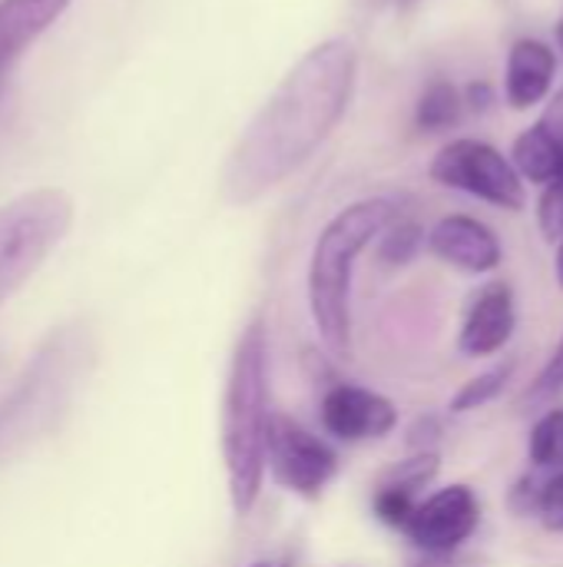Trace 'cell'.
I'll list each match as a JSON object with an SVG mask.
<instances>
[{
	"label": "cell",
	"instance_id": "1",
	"mask_svg": "<svg viewBox=\"0 0 563 567\" xmlns=\"http://www.w3.org/2000/svg\"><path fill=\"white\" fill-rule=\"evenodd\" d=\"M358 50L345 37L315 43L269 93L222 169V193L249 206L302 169L348 113Z\"/></svg>",
	"mask_w": 563,
	"mask_h": 567
},
{
	"label": "cell",
	"instance_id": "2",
	"mask_svg": "<svg viewBox=\"0 0 563 567\" xmlns=\"http://www.w3.org/2000/svg\"><path fill=\"white\" fill-rule=\"evenodd\" d=\"M90 362L93 339L83 326H60L37 346L20 379L0 399V465L33 449L60 425Z\"/></svg>",
	"mask_w": 563,
	"mask_h": 567
},
{
	"label": "cell",
	"instance_id": "3",
	"mask_svg": "<svg viewBox=\"0 0 563 567\" xmlns=\"http://www.w3.org/2000/svg\"><path fill=\"white\" fill-rule=\"evenodd\" d=\"M269 422V332L265 319L256 316L236 342L222 399V458L229 498L239 518H246L256 508L265 482Z\"/></svg>",
	"mask_w": 563,
	"mask_h": 567
},
{
	"label": "cell",
	"instance_id": "4",
	"mask_svg": "<svg viewBox=\"0 0 563 567\" xmlns=\"http://www.w3.org/2000/svg\"><path fill=\"white\" fill-rule=\"evenodd\" d=\"M398 216V206L385 196L358 199L338 209L315 239L309 259V309L319 339L332 355H352V282L358 256L382 236Z\"/></svg>",
	"mask_w": 563,
	"mask_h": 567
},
{
	"label": "cell",
	"instance_id": "5",
	"mask_svg": "<svg viewBox=\"0 0 563 567\" xmlns=\"http://www.w3.org/2000/svg\"><path fill=\"white\" fill-rule=\"evenodd\" d=\"M76 206L66 189L37 186L0 206V309L66 239Z\"/></svg>",
	"mask_w": 563,
	"mask_h": 567
},
{
	"label": "cell",
	"instance_id": "6",
	"mask_svg": "<svg viewBox=\"0 0 563 567\" xmlns=\"http://www.w3.org/2000/svg\"><path fill=\"white\" fill-rule=\"evenodd\" d=\"M428 173H431V179L438 186L468 193V196L484 199V203H491L498 209H508V213L524 209V179H521V173L514 169V163L501 150H494L484 140L465 136V140L445 143L435 153Z\"/></svg>",
	"mask_w": 563,
	"mask_h": 567
},
{
	"label": "cell",
	"instance_id": "7",
	"mask_svg": "<svg viewBox=\"0 0 563 567\" xmlns=\"http://www.w3.org/2000/svg\"><path fill=\"white\" fill-rule=\"evenodd\" d=\"M265 468L285 492L319 498L338 472V455L329 442L302 429L289 415H272L265 439Z\"/></svg>",
	"mask_w": 563,
	"mask_h": 567
},
{
	"label": "cell",
	"instance_id": "8",
	"mask_svg": "<svg viewBox=\"0 0 563 567\" xmlns=\"http://www.w3.org/2000/svg\"><path fill=\"white\" fill-rule=\"evenodd\" d=\"M481 525V502L468 485H448L415 505L408 525L402 528L408 542L435 558L458 551Z\"/></svg>",
	"mask_w": 563,
	"mask_h": 567
},
{
	"label": "cell",
	"instance_id": "9",
	"mask_svg": "<svg viewBox=\"0 0 563 567\" xmlns=\"http://www.w3.org/2000/svg\"><path fill=\"white\" fill-rule=\"evenodd\" d=\"M319 419H322V429L338 442H375L395 432L398 409L392 399L372 389L338 382L322 395Z\"/></svg>",
	"mask_w": 563,
	"mask_h": 567
},
{
	"label": "cell",
	"instance_id": "10",
	"mask_svg": "<svg viewBox=\"0 0 563 567\" xmlns=\"http://www.w3.org/2000/svg\"><path fill=\"white\" fill-rule=\"evenodd\" d=\"M428 249L441 262H448L468 276L494 272L501 266V256H504L498 233L491 226H484L481 219L465 216V213L438 219L428 233Z\"/></svg>",
	"mask_w": 563,
	"mask_h": 567
},
{
	"label": "cell",
	"instance_id": "11",
	"mask_svg": "<svg viewBox=\"0 0 563 567\" xmlns=\"http://www.w3.org/2000/svg\"><path fill=\"white\" fill-rule=\"evenodd\" d=\"M518 329V302L508 282H491L484 286L475 302L465 312L461 332H458V349L468 359H488L498 355Z\"/></svg>",
	"mask_w": 563,
	"mask_h": 567
},
{
	"label": "cell",
	"instance_id": "12",
	"mask_svg": "<svg viewBox=\"0 0 563 567\" xmlns=\"http://www.w3.org/2000/svg\"><path fill=\"white\" fill-rule=\"evenodd\" d=\"M73 0H0V96L17 60L70 10Z\"/></svg>",
	"mask_w": 563,
	"mask_h": 567
},
{
	"label": "cell",
	"instance_id": "13",
	"mask_svg": "<svg viewBox=\"0 0 563 567\" xmlns=\"http://www.w3.org/2000/svg\"><path fill=\"white\" fill-rule=\"evenodd\" d=\"M557 56L548 43L541 40H518L508 56V73H504V93L514 110H528L541 103L554 83Z\"/></svg>",
	"mask_w": 563,
	"mask_h": 567
},
{
	"label": "cell",
	"instance_id": "14",
	"mask_svg": "<svg viewBox=\"0 0 563 567\" xmlns=\"http://www.w3.org/2000/svg\"><path fill=\"white\" fill-rule=\"evenodd\" d=\"M511 163L521 173V179H531V183H541L544 186L557 173H563V150L557 143H551L538 126H531V130H524L514 140Z\"/></svg>",
	"mask_w": 563,
	"mask_h": 567
},
{
	"label": "cell",
	"instance_id": "15",
	"mask_svg": "<svg viewBox=\"0 0 563 567\" xmlns=\"http://www.w3.org/2000/svg\"><path fill=\"white\" fill-rule=\"evenodd\" d=\"M465 116V96L451 80H431L415 106V126L421 133H445Z\"/></svg>",
	"mask_w": 563,
	"mask_h": 567
},
{
	"label": "cell",
	"instance_id": "16",
	"mask_svg": "<svg viewBox=\"0 0 563 567\" xmlns=\"http://www.w3.org/2000/svg\"><path fill=\"white\" fill-rule=\"evenodd\" d=\"M514 359H504V362H498V365H491L488 372H481V375H475V379H468L458 392H455V399H451V412L455 415H465V412H478V409H484L488 402H494L511 382H514Z\"/></svg>",
	"mask_w": 563,
	"mask_h": 567
},
{
	"label": "cell",
	"instance_id": "17",
	"mask_svg": "<svg viewBox=\"0 0 563 567\" xmlns=\"http://www.w3.org/2000/svg\"><path fill=\"white\" fill-rule=\"evenodd\" d=\"M528 458L534 462V468H563V409H551L534 422Z\"/></svg>",
	"mask_w": 563,
	"mask_h": 567
},
{
	"label": "cell",
	"instance_id": "18",
	"mask_svg": "<svg viewBox=\"0 0 563 567\" xmlns=\"http://www.w3.org/2000/svg\"><path fill=\"white\" fill-rule=\"evenodd\" d=\"M421 239H425V233H421V226L418 223H411V219H392L385 229H382V262H388V266H405V262H411L415 259V252L421 249Z\"/></svg>",
	"mask_w": 563,
	"mask_h": 567
},
{
	"label": "cell",
	"instance_id": "19",
	"mask_svg": "<svg viewBox=\"0 0 563 567\" xmlns=\"http://www.w3.org/2000/svg\"><path fill=\"white\" fill-rule=\"evenodd\" d=\"M438 472H441L438 452H415L411 458L398 462L382 482H385V485H395V488H405V492H411V495H418L421 488H428V485L438 478Z\"/></svg>",
	"mask_w": 563,
	"mask_h": 567
},
{
	"label": "cell",
	"instance_id": "20",
	"mask_svg": "<svg viewBox=\"0 0 563 567\" xmlns=\"http://www.w3.org/2000/svg\"><path fill=\"white\" fill-rule=\"evenodd\" d=\"M415 505H418V495H411V492H405V488H395V485L378 482V492H375L372 508H375V518H378L382 525H388V528H398V532H402V528L408 525V518H411Z\"/></svg>",
	"mask_w": 563,
	"mask_h": 567
},
{
	"label": "cell",
	"instance_id": "21",
	"mask_svg": "<svg viewBox=\"0 0 563 567\" xmlns=\"http://www.w3.org/2000/svg\"><path fill=\"white\" fill-rule=\"evenodd\" d=\"M557 392H563V332L561 339H557V346H554V352L548 355V362L534 375V382L524 389V405H544Z\"/></svg>",
	"mask_w": 563,
	"mask_h": 567
},
{
	"label": "cell",
	"instance_id": "22",
	"mask_svg": "<svg viewBox=\"0 0 563 567\" xmlns=\"http://www.w3.org/2000/svg\"><path fill=\"white\" fill-rule=\"evenodd\" d=\"M538 226L548 243H557L563 236V173L544 183V193L538 199Z\"/></svg>",
	"mask_w": 563,
	"mask_h": 567
},
{
	"label": "cell",
	"instance_id": "23",
	"mask_svg": "<svg viewBox=\"0 0 563 567\" xmlns=\"http://www.w3.org/2000/svg\"><path fill=\"white\" fill-rule=\"evenodd\" d=\"M534 515L541 518V525L548 532L563 535V468H557V475H551L548 482H541Z\"/></svg>",
	"mask_w": 563,
	"mask_h": 567
},
{
	"label": "cell",
	"instance_id": "24",
	"mask_svg": "<svg viewBox=\"0 0 563 567\" xmlns=\"http://www.w3.org/2000/svg\"><path fill=\"white\" fill-rule=\"evenodd\" d=\"M538 492H541V482H538V478H531V475L518 478L514 488H511V495H508L511 512H514V515H534V508H538Z\"/></svg>",
	"mask_w": 563,
	"mask_h": 567
},
{
	"label": "cell",
	"instance_id": "25",
	"mask_svg": "<svg viewBox=\"0 0 563 567\" xmlns=\"http://www.w3.org/2000/svg\"><path fill=\"white\" fill-rule=\"evenodd\" d=\"M551 143H557L563 150V86L554 93V100L548 103V110H544V116L534 123Z\"/></svg>",
	"mask_w": 563,
	"mask_h": 567
},
{
	"label": "cell",
	"instance_id": "26",
	"mask_svg": "<svg viewBox=\"0 0 563 567\" xmlns=\"http://www.w3.org/2000/svg\"><path fill=\"white\" fill-rule=\"evenodd\" d=\"M441 435V425H438V419H418L415 425H411V435H408V445L415 449V452H435V439Z\"/></svg>",
	"mask_w": 563,
	"mask_h": 567
},
{
	"label": "cell",
	"instance_id": "27",
	"mask_svg": "<svg viewBox=\"0 0 563 567\" xmlns=\"http://www.w3.org/2000/svg\"><path fill=\"white\" fill-rule=\"evenodd\" d=\"M461 96H465V106L475 110V113H484V110L494 103V90H491V83H484V80L468 83V90H465Z\"/></svg>",
	"mask_w": 563,
	"mask_h": 567
},
{
	"label": "cell",
	"instance_id": "28",
	"mask_svg": "<svg viewBox=\"0 0 563 567\" xmlns=\"http://www.w3.org/2000/svg\"><path fill=\"white\" fill-rule=\"evenodd\" d=\"M554 272H557V286L563 289V236L557 239V256H554Z\"/></svg>",
	"mask_w": 563,
	"mask_h": 567
},
{
	"label": "cell",
	"instance_id": "29",
	"mask_svg": "<svg viewBox=\"0 0 563 567\" xmlns=\"http://www.w3.org/2000/svg\"><path fill=\"white\" fill-rule=\"evenodd\" d=\"M411 567H451V561L448 558H435V555H425L418 565H411Z\"/></svg>",
	"mask_w": 563,
	"mask_h": 567
},
{
	"label": "cell",
	"instance_id": "30",
	"mask_svg": "<svg viewBox=\"0 0 563 567\" xmlns=\"http://www.w3.org/2000/svg\"><path fill=\"white\" fill-rule=\"evenodd\" d=\"M557 43H561V47H563V20H561V23H557Z\"/></svg>",
	"mask_w": 563,
	"mask_h": 567
},
{
	"label": "cell",
	"instance_id": "31",
	"mask_svg": "<svg viewBox=\"0 0 563 567\" xmlns=\"http://www.w3.org/2000/svg\"><path fill=\"white\" fill-rule=\"evenodd\" d=\"M252 567H292V565H269V561H259V565H252Z\"/></svg>",
	"mask_w": 563,
	"mask_h": 567
},
{
	"label": "cell",
	"instance_id": "32",
	"mask_svg": "<svg viewBox=\"0 0 563 567\" xmlns=\"http://www.w3.org/2000/svg\"><path fill=\"white\" fill-rule=\"evenodd\" d=\"M405 3H415V0H405Z\"/></svg>",
	"mask_w": 563,
	"mask_h": 567
}]
</instances>
